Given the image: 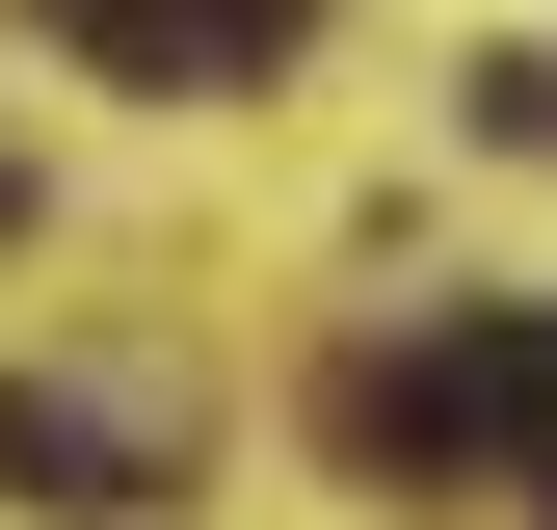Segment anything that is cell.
Masks as SVG:
<instances>
[{
	"instance_id": "cell-1",
	"label": "cell",
	"mask_w": 557,
	"mask_h": 530,
	"mask_svg": "<svg viewBox=\"0 0 557 530\" xmlns=\"http://www.w3.org/2000/svg\"><path fill=\"white\" fill-rule=\"evenodd\" d=\"M345 478H557V318L531 292H478L425 318V345H345Z\"/></svg>"
},
{
	"instance_id": "cell-3",
	"label": "cell",
	"mask_w": 557,
	"mask_h": 530,
	"mask_svg": "<svg viewBox=\"0 0 557 530\" xmlns=\"http://www.w3.org/2000/svg\"><path fill=\"white\" fill-rule=\"evenodd\" d=\"M0 504H81V530H133V504H160V451H133L107 398H53V371H0Z\"/></svg>"
},
{
	"instance_id": "cell-2",
	"label": "cell",
	"mask_w": 557,
	"mask_h": 530,
	"mask_svg": "<svg viewBox=\"0 0 557 530\" xmlns=\"http://www.w3.org/2000/svg\"><path fill=\"white\" fill-rule=\"evenodd\" d=\"M81 80H133V106H239V80H293V0H27Z\"/></svg>"
},
{
	"instance_id": "cell-4",
	"label": "cell",
	"mask_w": 557,
	"mask_h": 530,
	"mask_svg": "<svg viewBox=\"0 0 557 530\" xmlns=\"http://www.w3.org/2000/svg\"><path fill=\"white\" fill-rule=\"evenodd\" d=\"M478 132H505V160H557V53H478Z\"/></svg>"
}]
</instances>
